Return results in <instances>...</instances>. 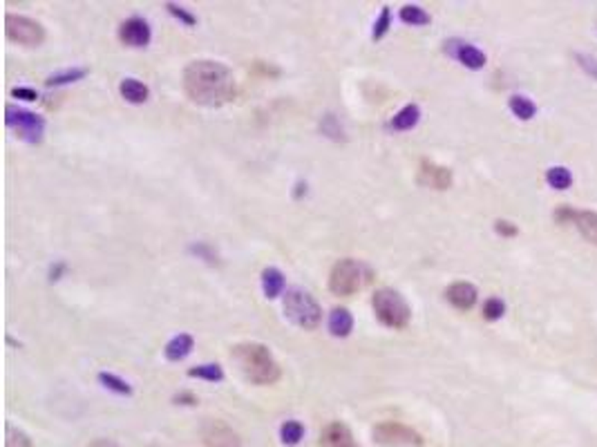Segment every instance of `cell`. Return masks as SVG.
I'll use <instances>...</instances> for the list:
<instances>
[{
    "mask_svg": "<svg viewBox=\"0 0 597 447\" xmlns=\"http://www.w3.org/2000/svg\"><path fill=\"white\" fill-rule=\"evenodd\" d=\"M181 86L193 103L204 108H222L238 94L233 72L224 63L213 58H197L188 63L181 76Z\"/></svg>",
    "mask_w": 597,
    "mask_h": 447,
    "instance_id": "6da1fadb",
    "label": "cell"
},
{
    "mask_svg": "<svg viewBox=\"0 0 597 447\" xmlns=\"http://www.w3.org/2000/svg\"><path fill=\"white\" fill-rule=\"evenodd\" d=\"M230 358H233L242 376L253 385H275L282 376L280 362L275 360L269 346L262 342H240L230 349Z\"/></svg>",
    "mask_w": 597,
    "mask_h": 447,
    "instance_id": "7a4b0ae2",
    "label": "cell"
},
{
    "mask_svg": "<svg viewBox=\"0 0 597 447\" xmlns=\"http://www.w3.org/2000/svg\"><path fill=\"white\" fill-rule=\"evenodd\" d=\"M378 322L389 329H405L412 320V309L405 297L394 289H378L372 297Z\"/></svg>",
    "mask_w": 597,
    "mask_h": 447,
    "instance_id": "3957f363",
    "label": "cell"
},
{
    "mask_svg": "<svg viewBox=\"0 0 597 447\" xmlns=\"http://www.w3.org/2000/svg\"><path fill=\"white\" fill-rule=\"evenodd\" d=\"M285 316L305 331L316 329L322 320V309L309 291L291 289L285 295Z\"/></svg>",
    "mask_w": 597,
    "mask_h": 447,
    "instance_id": "277c9868",
    "label": "cell"
},
{
    "mask_svg": "<svg viewBox=\"0 0 597 447\" xmlns=\"http://www.w3.org/2000/svg\"><path fill=\"white\" fill-rule=\"evenodd\" d=\"M367 282V271L358 262L352 257H345L340 262L334 264V269H331L329 275V289L334 295H354L356 291H360Z\"/></svg>",
    "mask_w": 597,
    "mask_h": 447,
    "instance_id": "5b68a950",
    "label": "cell"
},
{
    "mask_svg": "<svg viewBox=\"0 0 597 447\" xmlns=\"http://www.w3.org/2000/svg\"><path fill=\"white\" fill-rule=\"evenodd\" d=\"M5 121L7 128L14 130V135L19 137L25 143H41L43 135H45V119L39 117V114L16 108V106H7L5 108Z\"/></svg>",
    "mask_w": 597,
    "mask_h": 447,
    "instance_id": "8992f818",
    "label": "cell"
},
{
    "mask_svg": "<svg viewBox=\"0 0 597 447\" xmlns=\"http://www.w3.org/2000/svg\"><path fill=\"white\" fill-rule=\"evenodd\" d=\"M5 34L11 43L25 47H39L45 41V27L23 14H7L5 16Z\"/></svg>",
    "mask_w": 597,
    "mask_h": 447,
    "instance_id": "52a82bcc",
    "label": "cell"
},
{
    "mask_svg": "<svg viewBox=\"0 0 597 447\" xmlns=\"http://www.w3.org/2000/svg\"><path fill=\"white\" fill-rule=\"evenodd\" d=\"M372 434H374V441L383 447H421L423 445V438L417 429H412L403 423H396V421L378 423Z\"/></svg>",
    "mask_w": 597,
    "mask_h": 447,
    "instance_id": "ba28073f",
    "label": "cell"
},
{
    "mask_svg": "<svg viewBox=\"0 0 597 447\" xmlns=\"http://www.w3.org/2000/svg\"><path fill=\"white\" fill-rule=\"evenodd\" d=\"M555 220L559 224L573 222L586 242L597 244V212H593V210H573L568 206H561V208L555 210Z\"/></svg>",
    "mask_w": 597,
    "mask_h": 447,
    "instance_id": "9c48e42d",
    "label": "cell"
},
{
    "mask_svg": "<svg viewBox=\"0 0 597 447\" xmlns=\"http://www.w3.org/2000/svg\"><path fill=\"white\" fill-rule=\"evenodd\" d=\"M417 181L421 186L425 188H432V190H447L452 186V170L450 168H445V165H439L434 161H429V159H421L419 163V175H417Z\"/></svg>",
    "mask_w": 597,
    "mask_h": 447,
    "instance_id": "30bf717a",
    "label": "cell"
},
{
    "mask_svg": "<svg viewBox=\"0 0 597 447\" xmlns=\"http://www.w3.org/2000/svg\"><path fill=\"white\" fill-rule=\"evenodd\" d=\"M445 54H450L452 58H456L461 65H466L468 70H481L488 61L486 54L481 52L479 47H474L466 41H459V38L445 41Z\"/></svg>",
    "mask_w": 597,
    "mask_h": 447,
    "instance_id": "8fae6325",
    "label": "cell"
},
{
    "mask_svg": "<svg viewBox=\"0 0 597 447\" xmlns=\"http://www.w3.org/2000/svg\"><path fill=\"white\" fill-rule=\"evenodd\" d=\"M204 447H242V438L224 421H208L204 425Z\"/></svg>",
    "mask_w": 597,
    "mask_h": 447,
    "instance_id": "7c38bea8",
    "label": "cell"
},
{
    "mask_svg": "<svg viewBox=\"0 0 597 447\" xmlns=\"http://www.w3.org/2000/svg\"><path fill=\"white\" fill-rule=\"evenodd\" d=\"M119 41L128 47H146L153 41V29L148 25V21L139 19V16H132V19L119 25Z\"/></svg>",
    "mask_w": 597,
    "mask_h": 447,
    "instance_id": "4fadbf2b",
    "label": "cell"
},
{
    "mask_svg": "<svg viewBox=\"0 0 597 447\" xmlns=\"http://www.w3.org/2000/svg\"><path fill=\"white\" fill-rule=\"evenodd\" d=\"M320 447H360L345 423H329L320 434Z\"/></svg>",
    "mask_w": 597,
    "mask_h": 447,
    "instance_id": "5bb4252c",
    "label": "cell"
},
{
    "mask_svg": "<svg viewBox=\"0 0 597 447\" xmlns=\"http://www.w3.org/2000/svg\"><path fill=\"white\" fill-rule=\"evenodd\" d=\"M445 297H447V302H450L454 309L459 311H468L476 304V287L470 284V282H454L445 289Z\"/></svg>",
    "mask_w": 597,
    "mask_h": 447,
    "instance_id": "9a60e30c",
    "label": "cell"
},
{
    "mask_svg": "<svg viewBox=\"0 0 597 447\" xmlns=\"http://www.w3.org/2000/svg\"><path fill=\"white\" fill-rule=\"evenodd\" d=\"M352 329H354V318H352L349 309H345V307L331 309V313H329V331H331V336H334V338H347V336L352 334Z\"/></svg>",
    "mask_w": 597,
    "mask_h": 447,
    "instance_id": "2e32d148",
    "label": "cell"
},
{
    "mask_svg": "<svg viewBox=\"0 0 597 447\" xmlns=\"http://www.w3.org/2000/svg\"><path fill=\"white\" fill-rule=\"evenodd\" d=\"M119 92L132 106H141V103L148 101V96H150V90H148L146 83L139 81V78H132V76H128L119 83Z\"/></svg>",
    "mask_w": 597,
    "mask_h": 447,
    "instance_id": "e0dca14e",
    "label": "cell"
},
{
    "mask_svg": "<svg viewBox=\"0 0 597 447\" xmlns=\"http://www.w3.org/2000/svg\"><path fill=\"white\" fill-rule=\"evenodd\" d=\"M193 346H195V340H193L190 334H179V336L168 340L163 354H165V358H168L170 362H179V360H184V358L190 356Z\"/></svg>",
    "mask_w": 597,
    "mask_h": 447,
    "instance_id": "ac0fdd59",
    "label": "cell"
},
{
    "mask_svg": "<svg viewBox=\"0 0 597 447\" xmlns=\"http://www.w3.org/2000/svg\"><path fill=\"white\" fill-rule=\"evenodd\" d=\"M285 273H282L280 269L275 267H267L262 271V291H264V297H269V300H275L277 295H282V291H285Z\"/></svg>",
    "mask_w": 597,
    "mask_h": 447,
    "instance_id": "d6986e66",
    "label": "cell"
},
{
    "mask_svg": "<svg viewBox=\"0 0 597 447\" xmlns=\"http://www.w3.org/2000/svg\"><path fill=\"white\" fill-rule=\"evenodd\" d=\"M421 119V108L417 103H407L405 108L398 110L392 121H389V128L392 130H398V132H405V130H412V128H417Z\"/></svg>",
    "mask_w": 597,
    "mask_h": 447,
    "instance_id": "ffe728a7",
    "label": "cell"
},
{
    "mask_svg": "<svg viewBox=\"0 0 597 447\" xmlns=\"http://www.w3.org/2000/svg\"><path fill=\"white\" fill-rule=\"evenodd\" d=\"M508 106H510V112L521 121H530L537 114V106L530 101L528 96H521V94H512Z\"/></svg>",
    "mask_w": 597,
    "mask_h": 447,
    "instance_id": "44dd1931",
    "label": "cell"
},
{
    "mask_svg": "<svg viewBox=\"0 0 597 447\" xmlns=\"http://www.w3.org/2000/svg\"><path fill=\"white\" fill-rule=\"evenodd\" d=\"M305 438V425L300 421H287V423H282L280 427V441L282 445H297Z\"/></svg>",
    "mask_w": 597,
    "mask_h": 447,
    "instance_id": "7402d4cb",
    "label": "cell"
},
{
    "mask_svg": "<svg viewBox=\"0 0 597 447\" xmlns=\"http://www.w3.org/2000/svg\"><path fill=\"white\" fill-rule=\"evenodd\" d=\"M190 378H199V380H208V383H222L224 380V369L218 365V362H208V365H197L188 369Z\"/></svg>",
    "mask_w": 597,
    "mask_h": 447,
    "instance_id": "603a6c76",
    "label": "cell"
},
{
    "mask_svg": "<svg viewBox=\"0 0 597 447\" xmlns=\"http://www.w3.org/2000/svg\"><path fill=\"white\" fill-rule=\"evenodd\" d=\"M546 181H548V186L555 190H566L573 186V175L568 168H563V165H553V168L546 173Z\"/></svg>",
    "mask_w": 597,
    "mask_h": 447,
    "instance_id": "cb8c5ba5",
    "label": "cell"
},
{
    "mask_svg": "<svg viewBox=\"0 0 597 447\" xmlns=\"http://www.w3.org/2000/svg\"><path fill=\"white\" fill-rule=\"evenodd\" d=\"M88 74L86 68H72V70H65V72H56L52 76H47L45 81V86L47 88H58V86H70V83H76L81 81L83 76Z\"/></svg>",
    "mask_w": 597,
    "mask_h": 447,
    "instance_id": "d4e9b609",
    "label": "cell"
},
{
    "mask_svg": "<svg viewBox=\"0 0 597 447\" xmlns=\"http://www.w3.org/2000/svg\"><path fill=\"white\" fill-rule=\"evenodd\" d=\"M401 21L405 23V25H412V27H421V25H429V14L423 9V7H419V5H405L403 9H401Z\"/></svg>",
    "mask_w": 597,
    "mask_h": 447,
    "instance_id": "484cf974",
    "label": "cell"
},
{
    "mask_svg": "<svg viewBox=\"0 0 597 447\" xmlns=\"http://www.w3.org/2000/svg\"><path fill=\"white\" fill-rule=\"evenodd\" d=\"M98 383H101L106 389H110V391H114V394H119V396H130V394H132V387L126 383L123 378H119L117 374L101 371V374H98Z\"/></svg>",
    "mask_w": 597,
    "mask_h": 447,
    "instance_id": "4316f807",
    "label": "cell"
},
{
    "mask_svg": "<svg viewBox=\"0 0 597 447\" xmlns=\"http://www.w3.org/2000/svg\"><path fill=\"white\" fill-rule=\"evenodd\" d=\"M5 447H34V443H31V438L23 432V429L7 425L5 427Z\"/></svg>",
    "mask_w": 597,
    "mask_h": 447,
    "instance_id": "83f0119b",
    "label": "cell"
},
{
    "mask_svg": "<svg viewBox=\"0 0 597 447\" xmlns=\"http://www.w3.org/2000/svg\"><path fill=\"white\" fill-rule=\"evenodd\" d=\"M389 27H392V9L385 5L383 9H380V16L376 19V23H374V31H372V38L374 41H380V38H385V34L389 31Z\"/></svg>",
    "mask_w": 597,
    "mask_h": 447,
    "instance_id": "f1b7e54d",
    "label": "cell"
},
{
    "mask_svg": "<svg viewBox=\"0 0 597 447\" xmlns=\"http://www.w3.org/2000/svg\"><path fill=\"white\" fill-rule=\"evenodd\" d=\"M506 313V304L501 297H488L484 304V318L486 320H499Z\"/></svg>",
    "mask_w": 597,
    "mask_h": 447,
    "instance_id": "f546056e",
    "label": "cell"
},
{
    "mask_svg": "<svg viewBox=\"0 0 597 447\" xmlns=\"http://www.w3.org/2000/svg\"><path fill=\"white\" fill-rule=\"evenodd\" d=\"M165 9H168V14L175 16V19H177L179 23H184V25H188V27L197 25L195 14H190L186 7H181V5H177V3H165Z\"/></svg>",
    "mask_w": 597,
    "mask_h": 447,
    "instance_id": "4dcf8cb0",
    "label": "cell"
},
{
    "mask_svg": "<svg viewBox=\"0 0 597 447\" xmlns=\"http://www.w3.org/2000/svg\"><path fill=\"white\" fill-rule=\"evenodd\" d=\"M320 130L331 139H342V128H340V123H338V119L334 117V114H325L322 121H320Z\"/></svg>",
    "mask_w": 597,
    "mask_h": 447,
    "instance_id": "1f68e13d",
    "label": "cell"
},
{
    "mask_svg": "<svg viewBox=\"0 0 597 447\" xmlns=\"http://www.w3.org/2000/svg\"><path fill=\"white\" fill-rule=\"evenodd\" d=\"M190 253H195L197 257L206 260L208 264H218V253H215L213 248H210L208 244H204V242H197V244H193V246H190Z\"/></svg>",
    "mask_w": 597,
    "mask_h": 447,
    "instance_id": "d6a6232c",
    "label": "cell"
},
{
    "mask_svg": "<svg viewBox=\"0 0 597 447\" xmlns=\"http://www.w3.org/2000/svg\"><path fill=\"white\" fill-rule=\"evenodd\" d=\"M494 230L499 235H504V237H515L519 230H517V226L512 224V222H506V220H496L494 222Z\"/></svg>",
    "mask_w": 597,
    "mask_h": 447,
    "instance_id": "836d02e7",
    "label": "cell"
},
{
    "mask_svg": "<svg viewBox=\"0 0 597 447\" xmlns=\"http://www.w3.org/2000/svg\"><path fill=\"white\" fill-rule=\"evenodd\" d=\"M173 401L177 403V405H197L199 401H197V396L193 394V391H179V394H175L173 396Z\"/></svg>",
    "mask_w": 597,
    "mask_h": 447,
    "instance_id": "e575fe53",
    "label": "cell"
},
{
    "mask_svg": "<svg viewBox=\"0 0 597 447\" xmlns=\"http://www.w3.org/2000/svg\"><path fill=\"white\" fill-rule=\"evenodd\" d=\"M11 96L23 98V101H36V98H39L36 90H31V88H14V90H11Z\"/></svg>",
    "mask_w": 597,
    "mask_h": 447,
    "instance_id": "d590c367",
    "label": "cell"
},
{
    "mask_svg": "<svg viewBox=\"0 0 597 447\" xmlns=\"http://www.w3.org/2000/svg\"><path fill=\"white\" fill-rule=\"evenodd\" d=\"M579 65H582V68L591 74V76H595L597 78V61H593V58H588V56H579Z\"/></svg>",
    "mask_w": 597,
    "mask_h": 447,
    "instance_id": "8d00e7d4",
    "label": "cell"
},
{
    "mask_svg": "<svg viewBox=\"0 0 597 447\" xmlns=\"http://www.w3.org/2000/svg\"><path fill=\"white\" fill-rule=\"evenodd\" d=\"M65 262H56L52 269H49V282H56V279H61V275L65 273Z\"/></svg>",
    "mask_w": 597,
    "mask_h": 447,
    "instance_id": "74e56055",
    "label": "cell"
},
{
    "mask_svg": "<svg viewBox=\"0 0 597 447\" xmlns=\"http://www.w3.org/2000/svg\"><path fill=\"white\" fill-rule=\"evenodd\" d=\"M90 447H117V443L110 441V438H96L90 443Z\"/></svg>",
    "mask_w": 597,
    "mask_h": 447,
    "instance_id": "f35d334b",
    "label": "cell"
}]
</instances>
